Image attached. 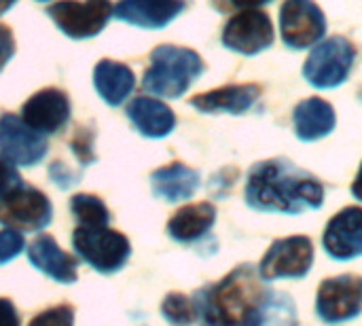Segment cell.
Masks as SVG:
<instances>
[{
  "instance_id": "4316f807",
  "label": "cell",
  "mask_w": 362,
  "mask_h": 326,
  "mask_svg": "<svg viewBox=\"0 0 362 326\" xmlns=\"http://www.w3.org/2000/svg\"><path fill=\"white\" fill-rule=\"evenodd\" d=\"M23 246H25V242L19 231H13V229L0 231V265L15 259L23 250Z\"/></svg>"
},
{
  "instance_id": "44dd1931",
  "label": "cell",
  "mask_w": 362,
  "mask_h": 326,
  "mask_svg": "<svg viewBox=\"0 0 362 326\" xmlns=\"http://www.w3.org/2000/svg\"><path fill=\"white\" fill-rule=\"evenodd\" d=\"M214 221H216V208L210 202L189 204L168 221V233L172 240L180 244H191L204 238L214 227Z\"/></svg>"
},
{
  "instance_id": "e0dca14e",
  "label": "cell",
  "mask_w": 362,
  "mask_h": 326,
  "mask_svg": "<svg viewBox=\"0 0 362 326\" xmlns=\"http://www.w3.org/2000/svg\"><path fill=\"white\" fill-rule=\"evenodd\" d=\"M127 119L146 138H165L176 127L174 110L157 98L138 95L127 104Z\"/></svg>"
},
{
  "instance_id": "7402d4cb",
  "label": "cell",
  "mask_w": 362,
  "mask_h": 326,
  "mask_svg": "<svg viewBox=\"0 0 362 326\" xmlns=\"http://www.w3.org/2000/svg\"><path fill=\"white\" fill-rule=\"evenodd\" d=\"M151 185L157 197L165 202H182V199L193 197V193L197 191L199 174L193 168L180 161H174L155 170L151 174Z\"/></svg>"
},
{
  "instance_id": "603a6c76",
  "label": "cell",
  "mask_w": 362,
  "mask_h": 326,
  "mask_svg": "<svg viewBox=\"0 0 362 326\" xmlns=\"http://www.w3.org/2000/svg\"><path fill=\"white\" fill-rule=\"evenodd\" d=\"M70 210L81 227H106L110 223V212L106 204L91 193H78L70 199Z\"/></svg>"
},
{
  "instance_id": "2e32d148",
  "label": "cell",
  "mask_w": 362,
  "mask_h": 326,
  "mask_svg": "<svg viewBox=\"0 0 362 326\" xmlns=\"http://www.w3.org/2000/svg\"><path fill=\"white\" fill-rule=\"evenodd\" d=\"M28 259H30V263H32L38 272H42L45 276L53 278L55 282L74 284L76 278H78V274H76V267H78L76 259H74L72 255L64 252V250L57 246L55 238H51V235H47V233L38 235V238L30 244V248H28Z\"/></svg>"
},
{
  "instance_id": "ac0fdd59",
  "label": "cell",
  "mask_w": 362,
  "mask_h": 326,
  "mask_svg": "<svg viewBox=\"0 0 362 326\" xmlns=\"http://www.w3.org/2000/svg\"><path fill=\"white\" fill-rule=\"evenodd\" d=\"M261 87L246 83V85H225L206 93H199L191 98V106L202 112H231L242 115L252 108V104L259 100Z\"/></svg>"
},
{
  "instance_id": "5b68a950",
  "label": "cell",
  "mask_w": 362,
  "mask_h": 326,
  "mask_svg": "<svg viewBox=\"0 0 362 326\" xmlns=\"http://www.w3.org/2000/svg\"><path fill=\"white\" fill-rule=\"evenodd\" d=\"M47 15L68 38L85 40L108 25L115 4L110 0H57L47 6Z\"/></svg>"
},
{
  "instance_id": "9c48e42d",
  "label": "cell",
  "mask_w": 362,
  "mask_h": 326,
  "mask_svg": "<svg viewBox=\"0 0 362 326\" xmlns=\"http://www.w3.org/2000/svg\"><path fill=\"white\" fill-rule=\"evenodd\" d=\"M327 32V17L314 0H284L280 8V34L291 49L318 45Z\"/></svg>"
},
{
  "instance_id": "83f0119b",
  "label": "cell",
  "mask_w": 362,
  "mask_h": 326,
  "mask_svg": "<svg viewBox=\"0 0 362 326\" xmlns=\"http://www.w3.org/2000/svg\"><path fill=\"white\" fill-rule=\"evenodd\" d=\"M19 187H23V180H21V174L17 172V165H13L8 159L0 155V199Z\"/></svg>"
},
{
  "instance_id": "ffe728a7",
  "label": "cell",
  "mask_w": 362,
  "mask_h": 326,
  "mask_svg": "<svg viewBox=\"0 0 362 326\" xmlns=\"http://www.w3.org/2000/svg\"><path fill=\"white\" fill-rule=\"evenodd\" d=\"M295 134L303 142H314L329 136L335 127V110L322 98H308L293 112Z\"/></svg>"
},
{
  "instance_id": "cb8c5ba5",
  "label": "cell",
  "mask_w": 362,
  "mask_h": 326,
  "mask_svg": "<svg viewBox=\"0 0 362 326\" xmlns=\"http://www.w3.org/2000/svg\"><path fill=\"white\" fill-rule=\"evenodd\" d=\"M161 314L172 326H191L197 320V305L195 299L172 293L161 303Z\"/></svg>"
},
{
  "instance_id": "e575fe53",
  "label": "cell",
  "mask_w": 362,
  "mask_h": 326,
  "mask_svg": "<svg viewBox=\"0 0 362 326\" xmlns=\"http://www.w3.org/2000/svg\"><path fill=\"white\" fill-rule=\"evenodd\" d=\"M38 2H49V0H38Z\"/></svg>"
},
{
  "instance_id": "ba28073f",
  "label": "cell",
  "mask_w": 362,
  "mask_h": 326,
  "mask_svg": "<svg viewBox=\"0 0 362 326\" xmlns=\"http://www.w3.org/2000/svg\"><path fill=\"white\" fill-rule=\"evenodd\" d=\"M314 265V246L305 235L284 238L272 244L267 255L259 265L263 280H282V278H305Z\"/></svg>"
},
{
  "instance_id": "d6a6232c",
  "label": "cell",
  "mask_w": 362,
  "mask_h": 326,
  "mask_svg": "<svg viewBox=\"0 0 362 326\" xmlns=\"http://www.w3.org/2000/svg\"><path fill=\"white\" fill-rule=\"evenodd\" d=\"M352 195L362 202V165H361V170H358V176H356L354 185H352Z\"/></svg>"
},
{
  "instance_id": "f546056e",
  "label": "cell",
  "mask_w": 362,
  "mask_h": 326,
  "mask_svg": "<svg viewBox=\"0 0 362 326\" xmlns=\"http://www.w3.org/2000/svg\"><path fill=\"white\" fill-rule=\"evenodd\" d=\"M13 55H15V36L8 25L0 23V72L13 59Z\"/></svg>"
},
{
  "instance_id": "484cf974",
  "label": "cell",
  "mask_w": 362,
  "mask_h": 326,
  "mask_svg": "<svg viewBox=\"0 0 362 326\" xmlns=\"http://www.w3.org/2000/svg\"><path fill=\"white\" fill-rule=\"evenodd\" d=\"M30 326H74V308L68 303L40 312Z\"/></svg>"
},
{
  "instance_id": "d4e9b609",
  "label": "cell",
  "mask_w": 362,
  "mask_h": 326,
  "mask_svg": "<svg viewBox=\"0 0 362 326\" xmlns=\"http://www.w3.org/2000/svg\"><path fill=\"white\" fill-rule=\"evenodd\" d=\"M93 138H95V132L91 127H76L70 140V151L83 165H91L98 159L93 151Z\"/></svg>"
},
{
  "instance_id": "f1b7e54d",
  "label": "cell",
  "mask_w": 362,
  "mask_h": 326,
  "mask_svg": "<svg viewBox=\"0 0 362 326\" xmlns=\"http://www.w3.org/2000/svg\"><path fill=\"white\" fill-rule=\"evenodd\" d=\"M49 176H51V180H53L59 189H68V187L76 185V182H78V178H81V174H78V172L68 170L62 161H55V163H51V165H49Z\"/></svg>"
},
{
  "instance_id": "7c38bea8",
  "label": "cell",
  "mask_w": 362,
  "mask_h": 326,
  "mask_svg": "<svg viewBox=\"0 0 362 326\" xmlns=\"http://www.w3.org/2000/svg\"><path fill=\"white\" fill-rule=\"evenodd\" d=\"M274 25L265 11L244 8L235 13L223 30V45L242 55H257L272 47Z\"/></svg>"
},
{
  "instance_id": "d6986e66",
  "label": "cell",
  "mask_w": 362,
  "mask_h": 326,
  "mask_svg": "<svg viewBox=\"0 0 362 326\" xmlns=\"http://www.w3.org/2000/svg\"><path fill=\"white\" fill-rule=\"evenodd\" d=\"M93 85L108 106H121L136 89V76L123 62L100 59L93 68Z\"/></svg>"
},
{
  "instance_id": "4fadbf2b",
  "label": "cell",
  "mask_w": 362,
  "mask_h": 326,
  "mask_svg": "<svg viewBox=\"0 0 362 326\" xmlns=\"http://www.w3.org/2000/svg\"><path fill=\"white\" fill-rule=\"evenodd\" d=\"M21 119L42 136L57 134L70 119V98L57 87L40 89L21 106Z\"/></svg>"
},
{
  "instance_id": "52a82bcc",
  "label": "cell",
  "mask_w": 362,
  "mask_h": 326,
  "mask_svg": "<svg viewBox=\"0 0 362 326\" xmlns=\"http://www.w3.org/2000/svg\"><path fill=\"white\" fill-rule=\"evenodd\" d=\"M53 221V206L34 187H19L0 199V225L13 231H42Z\"/></svg>"
},
{
  "instance_id": "277c9868",
  "label": "cell",
  "mask_w": 362,
  "mask_h": 326,
  "mask_svg": "<svg viewBox=\"0 0 362 326\" xmlns=\"http://www.w3.org/2000/svg\"><path fill=\"white\" fill-rule=\"evenodd\" d=\"M76 255L100 274H115L125 267L132 246L129 240L106 227H76L72 233Z\"/></svg>"
},
{
  "instance_id": "836d02e7",
  "label": "cell",
  "mask_w": 362,
  "mask_h": 326,
  "mask_svg": "<svg viewBox=\"0 0 362 326\" xmlns=\"http://www.w3.org/2000/svg\"><path fill=\"white\" fill-rule=\"evenodd\" d=\"M15 2H17V0H0V15H4L6 11H11Z\"/></svg>"
},
{
  "instance_id": "1f68e13d",
  "label": "cell",
  "mask_w": 362,
  "mask_h": 326,
  "mask_svg": "<svg viewBox=\"0 0 362 326\" xmlns=\"http://www.w3.org/2000/svg\"><path fill=\"white\" fill-rule=\"evenodd\" d=\"M227 2H229L231 6L244 11V8H259V6H263V4H267V2H272V0H227Z\"/></svg>"
},
{
  "instance_id": "7a4b0ae2",
  "label": "cell",
  "mask_w": 362,
  "mask_h": 326,
  "mask_svg": "<svg viewBox=\"0 0 362 326\" xmlns=\"http://www.w3.org/2000/svg\"><path fill=\"white\" fill-rule=\"evenodd\" d=\"M325 187L316 176L286 159L261 161L250 168L246 180V204L259 212L301 214L318 210Z\"/></svg>"
},
{
  "instance_id": "5bb4252c",
  "label": "cell",
  "mask_w": 362,
  "mask_h": 326,
  "mask_svg": "<svg viewBox=\"0 0 362 326\" xmlns=\"http://www.w3.org/2000/svg\"><path fill=\"white\" fill-rule=\"evenodd\" d=\"M325 248L335 261H352L362 255V208L350 206L331 219L325 231Z\"/></svg>"
},
{
  "instance_id": "8992f818",
  "label": "cell",
  "mask_w": 362,
  "mask_h": 326,
  "mask_svg": "<svg viewBox=\"0 0 362 326\" xmlns=\"http://www.w3.org/2000/svg\"><path fill=\"white\" fill-rule=\"evenodd\" d=\"M354 59V45L344 36H333L314 45V51L303 66V76L318 89H333L348 78Z\"/></svg>"
},
{
  "instance_id": "30bf717a",
  "label": "cell",
  "mask_w": 362,
  "mask_h": 326,
  "mask_svg": "<svg viewBox=\"0 0 362 326\" xmlns=\"http://www.w3.org/2000/svg\"><path fill=\"white\" fill-rule=\"evenodd\" d=\"M316 312L320 320L339 325L354 320L362 314V278L361 276H337L325 280L318 289Z\"/></svg>"
},
{
  "instance_id": "3957f363",
  "label": "cell",
  "mask_w": 362,
  "mask_h": 326,
  "mask_svg": "<svg viewBox=\"0 0 362 326\" xmlns=\"http://www.w3.org/2000/svg\"><path fill=\"white\" fill-rule=\"evenodd\" d=\"M197 51L178 45H159L151 53V64L142 76V89L159 98H180L204 72Z\"/></svg>"
},
{
  "instance_id": "8fae6325",
  "label": "cell",
  "mask_w": 362,
  "mask_h": 326,
  "mask_svg": "<svg viewBox=\"0 0 362 326\" xmlns=\"http://www.w3.org/2000/svg\"><path fill=\"white\" fill-rule=\"evenodd\" d=\"M49 142L13 112L0 117V155L13 165H36L45 159Z\"/></svg>"
},
{
  "instance_id": "6da1fadb",
  "label": "cell",
  "mask_w": 362,
  "mask_h": 326,
  "mask_svg": "<svg viewBox=\"0 0 362 326\" xmlns=\"http://www.w3.org/2000/svg\"><path fill=\"white\" fill-rule=\"evenodd\" d=\"M202 326H299L288 295L272 291L252 265H240L195 297Z\"/></svg>"
},
{
  "instance_id": "4dcf8cb0",
  "label": "cell",
  "mask_w": 362,
  "mask_h": 326,
  "mask_svg": "<svg viewBox=\"0 0 362 326\" xmlns=\"http://www.w3.org/2000/svg\"><path fill=\"white\" fill-rule=\"evenodd\" d=\"M0 326H19V314L8 299L0 297Z\"/></svg>"
},
{
  "instance_id": "9a60e30c",
  "label": "cell",
  "mask_w": 362,
  "mask_h": 326,
  "mask_svg": "<svg viewBox=\"0 0 362 326\" xmlns=\"http://www.w3.org/2000/svg\"><path fill=\"white\" fill-rule=\"evenodd\" d=\"M187 6V0H119L115 17L144 30H161Z\"/></svg>"
}]
</instances>
